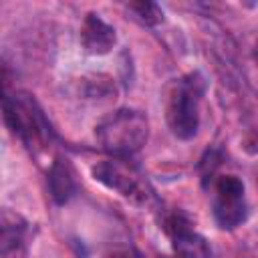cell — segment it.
Segmentation results:
<instances>
[{
  "label": "cell",
  "mask_w": 258,
  "mask_h": 258,
  "mask_svg": "<svg viewBox=\"0 0 258 258\" xmlns=\"http://www.w3.org/2000/svg\"><path fill=\"white\" fill-rule=\"evenodd\" d=\"M95 135L99 145L113 157H129L147 143L149 121L141 111L117 109L99 121Z\"/></svg>",
  "instance_id": "cell-1"
},
{
  "label": "cell",
  "mask_w": 258,
  "mask_h": 258,
  "mask_svg": "<svg viewBox=\"0 0 258 258\" xmlns=\"http://www.w3.org/2000/svg\"><path fill=\"white\" fill-rule=\"evenodd\" d=\"M206 89V81L200 73H189L175 79L167 87L165 117L171 133L179 139H191L200 125V101Z\"/></svg>",
  "instance_id": "cell-2"
},
{
  "label": "cell",
  "mask_w": 258,
  "mask_h": 258,
  "mask_svg": "<svg viewBox=\"0 0 258 258\" xmlns=\"http://www.w3.org/2000/svg\"><path fill=\"white\" fill-rule=\"evenodd\" d=\"M4 117L10 129L22 139V143L38 153L46 149L52 139V129L42 115L36 101L26 93H14L4 97Z\"/></svg>",
  "instance_id": "cell-3"
},
{
  "label": "cell",
  "mask_w": 258,
  "mask_h": 258,
  "mask_svg": "<svg viewBox=\"0 0 258 258\" xmlns=\"http://www.w3.org/2000/svg\"><path fill=\"white\" fill-rule=\"evenodd\" d=\"M93 177L137 206H147L155 200V194L145 175L123 157L99 161L93 167Z\"/></svg>",
  "instance_id": "cell-4"
},
{
  "label": "cell",
  "mask_w": 258,
  "mask_h": 258,
  "mask_svg": "<svg viewBox=\"0 0 258 258\" xmlns=\"http://www.w3.org/2000/svg\"><path fill=\"white\" fill-rule=\"evenodd\" d=\"M214 218L222 230H234L248 216L244 183L236 175H222L214 185Z\"/></svg>",
  "instance_id": "cell-5"
},
{
  "label": "cell",
  "mask_w": 258,
  "mask_h": 258,
  "mask_svg": "<svg viewBox=\"0 0 258 258\" xmlns=\"http://www.w3.org/2000/svg\"><path fill=\"white\" fill-rule=\"evenodd\" d=\"M165 228H167V234L171 236V248L175 258H210L212 256L206 238L194 232L189 228V222L183 216L173 214L171 218H167Z\"/></svg>",
  "instance_id": "cell-6"
},
{
  "label": "cell",
  "mask_w": 258,
  "mask_h": 258,
  "mask_svg": "<svg viewBox=\"0 0 258 258\" xmlns=\"http://www.w3.org/2000/svg\"><path fill=\"white\" fill-rule=\"evenodd\" d=\"M81 42H83V48L89 54H107L115 46V42H117L115 28L109 26L101 16L91 12L83 20Z\"/></svg>",
  "instance_id": "cell-7"
},
{
  "label": "cell",
  "mask_w": 258,
  "mask_h": 258,
  "mask_svg": "<svg viewBox=\"0 0 258 258\" xmlns=\"http://www.w3.org/2000/svg\"><path fill=\"white\" fill-rule=\"evenodd\" d=\"M48 185H50V194L56 204H64L77 194V187H79L77 175H75V169L69 163V159H62V157L54 159V163L48 171Z\"/></svg>",
  "instance_id": "cell-8"
},
{
  "label": "cell",
  "mask_w": 258,
  "mask_h": 258,
  "mask_svg": "<svg viewBox=\"0 0 258 258\" xmlns=\"http://www.w3.org/2000/svg\"><path fill=\"white\" fill-rule=\"evenodd\" d=\"M24 232H26V224L10 214V212H4V218H2V256L8 258L12 252L18 254L20 246L24 244Z\"/></svg>",
  "instance_id": "cell-9"
},
{
  "label": "cell",
  "mask_w": 258,
  "mask_h": 258,
  "mask_svg": "<svg viewBox=\"0 0 258 258\" xmlns=\"http://www.w3.org/2000/svg\"><path fill=\"white\" fill-rule=\"evenodd\" d=\"M129 10H133L137 14V18L145 24H159L163 20V12L157 4L153 2H131L129 4Z\"/></svg>",
  "instance_id": "cell-10"
},
{
  "label": "cell",
  "mask_w": 258,
  "mask_h": 258,
  "mask_svg": "<svg viewBox=\"0 0 258 258\" xmlns=\"http://www.w3.org/2000/svg\"><path fill=\"white\" fill-rule=\"evenodd\" d=\"M254 56H256V62H258V44H256V50H254Z\"/></svg>",
  "instance_id": "cell-11"
}]
</instances>
